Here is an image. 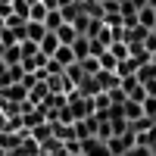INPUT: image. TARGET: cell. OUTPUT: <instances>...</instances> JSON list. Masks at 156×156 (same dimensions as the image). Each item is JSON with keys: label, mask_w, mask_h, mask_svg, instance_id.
<instances>
[{"label": "cell", "mask_w": 156, "mask_h": 156, "mask_svg": "<svg viewBox=\"0 0 156 156\" xmlns=\"http://www.w3.org/2000/svg\"><path fill=\"white\" fill-rule=\"evenodd\" d=\"M125 156H153V153H150L147 147H137V144H134V147H128V150H125Z\"/></svg>", "instance_id": "obj_22"}, {"label": "cell", "mask_w": 156, "mask_h": 156, "mask_svg": "<svg viewBox=\"0 0 156 156\" xmlns=\"http://www.w3.org/2000/svg\"><path fill=\"white\" fill-rule=\"evenodd\" d=\"M134 78H137L140 84H144V81H150V78H156V66H153V62H144V66L134 72Z\"/></svg>", "instance_id": "obj_15"}, {"label": "cell", "mask_w": 156, "mask_h": 156, "mask_svg": "<svg viewBox=\"0 0 156 156\" xmlns=\"http://www.w3.org/2000/svg\"><path fill=\"white\" fill-rule=\"evenodd\" d=\"M44 16H47V6L41 3V0L28 6V19H31V22H44Z\"/></svg>", "instance_id": "obj_17"}, {"label": "cell", "mask_w": 156, "mask_h": 156, "mask_svg": "<svg viewBox=\"0 0 156 156\" xmlns=\"http://www.w3.org/2000/svg\"><path fill=\"white\" fill-rule=\"evenodd\" d=\"M47 34V28H44V22H25V41H34V44H41V37Z\"/></svg>", "instance_id": "obj_7"}, {"label": "cell", "mask_w": 156, "mask_h": 156, "mask_svg": "<svg viewBox=\"0 0 156 156\" xmlns=\"http://www.w3.org/2000/svg\"><path fill=\"white\" fill-rule=\"evenodd\" d=\"M140 44H144V50H147V53H153V50H156V31H147Z\"/></svg>", "instance_id": "obj_20"}, {"label": "cell", "mask_w": 156, "mask_h": 156, "mask_svg": "<svg viewBox=\"0 0 156 156\" xmlns=\"http://www.w3.org/2000/svg\"><path fill=\"white\" fill-rule=\"evenodd\" d=\"M47 94H50L47 81H34V84L28 87V103H34V106H41V103L47 100Z\"/></svg>", "instance_id": "obj_6"}, {"label": "cell", "mask_w": 156, "mask_h": 156, "mask_svg": "<svg viewBox=\"0 0 156 156\" xmlns=\"http://www.w3.org/2000/svg\"><path fill=\"white\" fill-rule=\"evenodd\" d=\"M144 90H147V97H156V78H150V81H144Z\"/></svg>", "instance_id": "obj_23"}, {"label": "cell", "mask_w": 156, "mask_h": 156, "mask_svg": "<svg viewBox=\"0 0 156 156\" xmlns=\"http://www.w3.org/2000/svg\"><path fill=\"white\" fill-rule=\"evenodd\" d=\"M128 3H131L134 9H140V6H147V0H128Z\"/></svg>", "instance_id": "obj_25"}, {"label": "cell", "mask_w": 156, "mask_h": 156, "mask_svg": "<svg viewBox=\"0 0 156 156\" xmlns=\"http://www.w3.org/2000/svg\"><path fill=\"white\" fill-rule=\"evenodd\" d=\"M0 100H6V103H22V100H28V87H25L22 81L6 84V87H0Z\"/></svg>", "instance_id": "obj_2"}, {"label": "cell", "mask_w": 156, "mask_h": 156, "mask_svg": "<svg viewBox=\"0 0 156 156\" xmlns=\"http://www.w3.org/2000/svg\"><path fill=\"white\" fill-rule=\"evenodd\" d=\"M0 3H12V0H0Z\"/></svg>", "instance_id": "obj_28"}, {"label": "cell", "mask_w": 156, "mask_h": 156, "mask_svg": "<svg viewBox=\"0 0 156 156\" xmlns=\"http://www.w3.org/2000/svg\"><path fill=\"white\" fill-rule=\"evenodd\" d=\"M147 6H153V9H156V0H147Z\"/></svg>", "instance_id": "obj_27"}, {"label": "cell", "mask_w": 156, "mask_h": 156, "mask_svg": "<svg viewBox=\"0 0 156 156\" xmlns=\"http://www.w3.org/2000/svg\"><path fill=\"white\" fill-rule=\"evenodd\" d=\"M50 59H56L59 66L66 69V66H72V62H75V53H72V47H69V44H59V47H56V53L50 56Z\"/></svg>", "instance_id": "obj_10"}, {"label": "cell", "mask_w": 156, "mask_h": 156, "mask_svg": "<svg viewBox=\"0 0 156 156\" xmlns=\"http://www.w3.org/2000/svg\"><path fill=\"white\" fill-rule=\"evenodd\" d=\"M153 122H156V115H153Z\"/></svg>", "instance_id": "obj_29"}, {"label": "cell", "mask_w": 156, "mask_h": 156, "mask_svg": "<svg viewBox=\"0 0 156 156\" xmlns=\"http://www.w3.org/2000/svg\"><path fill=\"white\" fill-rule=\"evenodd\" d=\"M44 122H47V119H44L41 106H34V109H28V112H22V128H25V131H31V128L44 125Z\"/></svg>", "instance_id": "obj_4"}, {"label": "cell", "mask_w": 156, "mask_h": 156, "mask_svg": "<svg viewBox=\"0 0 156 156\" xmlns=\"http://www.w3.org/2000/svg\"><path fill=\"white\" fill-rule=\"evenodd\" d=\"M75 94H78V97H94V94H100V84H97V78H94V75H84L81 81L75 84Z\"/></svg>", "instance_id": "obj_3"}, {"label": "cell", "mask_w": 156, "mask_h": 156, "mask_svg": "<svg viewBox=\"0 0 156 156\" xmlns=\"http://www.w3.org/2000/svg\"><path fill=\"white\" fill-rule=\"evenodd\" d=\"M122 115H125V122H134V119H140L144 115V109H140V103H134V100H122Z\"/></svg>", "instance_id": "obj_9"}, {"label": "cell", "mask_w": 156, "mask_h": 156, "mask_svg": "<svg viewBox=\"0 0 156 156\" xmlns=\"http://www.w3.org/2000/svg\"><path fill=\"white\" fill-rule=\"evenodd\" d=\"M41 50H37V44L34 41H19V56L25 59V56H37Z\"/></svg>", "instance_id": "obj_19"}, {"label": "cell", "mask_w": 156, "mask_h": 156, "mask_svg": "<svg viewBox=\"0 0 156 156\" xmlns=\"http://www.w3.org/2000/svg\"><path fill=\"white\" fill-rule=\"evenodd\" d=\"M62 25V16H59V9H47V16H44V28L47 31H56Z\"/></svg>", "instance_id": "obj_14"}, {"label": "cell", "mask_w": 156, "mask_h": 156, "mask_svg": "<svg viewBox=\"0 0 156 156\" xmlns=\"http://www.w3.org/2000/svg\"><path fill=\"white\" fill-rule=\"evenodd\" d=\"M53 34H56V41H59V44H72V41H75V37H78V31L72 28V25H69V22H62V25H59V28H56Z\"/></svg>", "instance_id": "obj_12"}, {"label": "cell", "mask_w": 156, "mask_h": 156, "mask_svg": "<svg viewBox=\"0 0 156 156\" xmlns=\"http://www.w3.org/2000/svg\"><path fill=\"white\" fill-rule=\"evenodd\" d=\"M150 153L156 156V128H153V140H150Z\"/></svg>", "instance_id": "obj_26"}, {"label": "cell", "mask_w": 156, "mask_h": 156, "mask_svg": "<svg viewBox=\"0 0 156 156\" xmlns=\"http://www.w3.org/2000/svg\"><path fill=\"white\" fill-rule=\"evenodd\" d=\"M41 3H44L47 9H56V6H59V0H41Z\"/></svg>", "instance_id": "obj_24"}, {"label": "cell", "mask_w": 156, "mask_h": 156, "mask_svg": "<svg viewBox=\"0 0 156 156\" xmlns=\"http://www.w3.org/2000/svg\"><path fill=\"white\" fill-rule=\"evenodd\" d=\"M128 100H134V103H144L147 100V90H144V84H137L131 94H128Z\"/></svg>", "instance_id": "obj_21"}, {"label": "cell", "mask_w": 156, "mask_h": 156, "mask_svg": "<svg viewBox=\"0 0 156 156\" xmlns=\"http://www.w3.org/2000/svg\"><path fill=\"white\" fill-rule=\"evenodd\" d=\"M106 50H109V53L119 59V62H122V59H128V44H125V41H112Z\"/></svg>", "instance_id": "obj_16"}, {"label": "cell", "mask_w": 156, "mask_h": 156, "mask_svg": "<svg viewBox=\"0 0 156 156\" xmlns=\"http://www.w3.org/2000/svg\"><path fill=\"white\" fill-rule=\"evenodd\" d=\"M97 78V84H100V90H109V87H119V75H115V72H97L94 75Z\"/></svg>", "instance_id": "obj_11"}, {"label": "cell", "mask_w": 156, "mask_h": 156, "mask_svg": "<svg viewBox=\"0 0 156 156\" xmlns=\"http://www.w3.org/2000/svg\"><path fill=\"white\" fill-rule=\"evenodd\" d=\"M137 25L147 31H156V9L153 6H140L137 9Z\"/></svg>", "instance_id": "obj_5"}, {"label": "cell", "mask_w": 156, "mask_h": 156, "mask_svg": "<svg viewBox=\"0 0 156 156\" xmlns=\"http://www.w3.org/2000/svg\"><path fill=\"white\" fill-rule=\"evenodd\" d=\"M56 47H59V41H56V34H53V31H47V34L41 37V44H37V50H41V56H47V59H50V56L56 53Z\"/></svg>", "instance_id": "obj_8"}, {"label": "cell", "mask_w": 156, "mask_h": 156, "mask_svg": "<svg viewBox=\"0 0 156 156\" xmlns=\"http://www.w3.org/2000/svg\"><path fill=\"white\" fill-rule=\"evenodd\" d=\"M31 140H37V144H44V140H50V125L44 122V125H37V128H31Z\"/></svg>", "instance_id": "obj_18"}, {"label": "cell", "mask_w": 156, "mask_h": 156, "mask_svg": "<svg viewBox=\"0 0 156 156\" xmlns=\"http://www.w3.org/2000/svg\"><path fill=\"white\" fill-rule=\"evenodd\" d=\"M97 62H100V69H103V72H115V66H119V59H115L109 50H103V53L97 56Z\"/></svg>", "instance_id": "obj_13"}, {"label": "cell", "mask_w": 156, "mask_h": 156, "mask_svg": "<svg viewBox=\"0 0 156 156\" xmlns=\"http://www.w3.org/2000/svg\"><path fill=\"white\" fill-rule=\"evenodd\" d=\"M103 144H106V150H109L112 156H125L128 147H134V134H131V131H125V134H112V137L103 140Z\"/></svg>", "instance_id": "obj_1"}]
</instances>
